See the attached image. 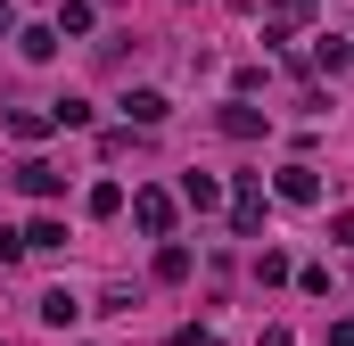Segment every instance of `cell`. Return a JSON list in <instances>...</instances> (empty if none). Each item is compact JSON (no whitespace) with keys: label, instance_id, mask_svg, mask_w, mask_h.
<instances>
[{"label":"cell","instance_id":"obj_1","mask_svg":"<svg viewBox=\"0 0 354 346\" xmlns=\"http://www.w3.org/2000/svg\"><path fill=\"white\" fill-rule=\"evenodd\" d=\"M132 223H140L149 239H165V231H174V198H165V190H140V198H132Z\"/></svg>","mask_w":354,"mask_h":346},{"label":"cell","instance_id":"obj_5","mask_svg":"<svg viewBox=\"0 0 354 346\" xmlns=\"http://www.w3.org/2000/svg\"><path fill=\"white\" fill-rule=\"evenodd\" d=\"M124 116L132 124H165V91H124Z\"/></svg>","mask_w":354,"mask_h":346},{"label":"cell","instance_id":"obj_4","mask_svg":"<svg viewBox=\"0 0 354 346\" xmlns=\"http://www.w3.org/2000/svg\"><path fill=\"white\" fill-rule=\"evenodd\" d=\"M75 313H83L75 289H50V297H41V322H50V330H75Z\"/></svg>","mask_w":354,"mask_h":346},{"label":"cell","instance_id":"obj_3","mask_svg":"<svg viewBox=\"0 0 354 346\" xmlns=\"http://www.w3.org/2000/svg\"><path fill=\"white\" fill-rule=\"evenodd\" d=\"M58 181H66V173L50 165V157H25V165H17V190H33V198H50Z\"/></svg>","mask_w":354,"mask_h":346},{"label":"cell","instance_id":"obj_8","mask_svg":"<svg viewBox=\"0 0 354 346\" xmlns=\"http://www.w3.org/2000/svg\"><path fill=\"white\" fill-rule=\"evenodd\" d=\"M223 132H231V140H256L264 116H256V107H223Z\"/></svg>","mask_w":354,"mask_h":346},{"label":"cell","instance_id":"obj_2","mask_svg":"<svg viewBox=\"0 0 354 346\" xmlns=\"http://www.w3.org/2000/svg\"><path fill=\"white\" fill-rule=\"evenodd\" d=\"M280 198H288V206H313V198H322L313 165H280Z\"/></svg>","mask_w":354,"mask_h":346},{"label":"cell","instance_id":"obj_6","mask_svg":"<svg viewBox=\"0 0 354 346\" xmlns=\"http://www.w3.org/2000/svg\"><path fill=\"white\" fill-rule=\"evenodd\" d=\"M256 223H264V181L248 173V181H239V231H256Z\"/></svg>","mask_w":354,"mask_h":346},{"label":"cell","instance_id":"obj_13","mask_svg":"<svg viewBox=\"0 0 354 346\" xmlns=\"http://www.w3.org/2000/svg\"><path fill=\"white\" fill-rule=\"evenodd\" d=\"M0 33H8V0H0Z\"/></svg>","mask_w":354,"mask_h":346},{"label":"cell","instance_id":"obj_11","mask_svg":"<svg viewBox=\"0 0 354 346\" xmlns=\"http://www.w3.org/2000/svg\"><path fill=\"white\" fill-rule=\"evenodd\" d=\"M8 132H17V140H41V132H50V116H33V107H17V116H8Z\"/></svg>","mask_w":354,"mask_h":346},{"label":"cell","instance_id":"obj_7","mask_svg":"<svg viewBox=\"0 0 354 346\" xmlns=\"http://www.w3.org/2000/svg\"><path fill=\"white\" fill-rule=\"evenodd\" d=\"M17 50H25V58H50V50H58V25H25Z\"/></svg>","mask_w":354,"mask_h":346},{"label":"cell","instance_id":"obj_9","mask_svg":"<svg viewBox=\"0 0 354 346\" xmlns=\"http://www.w3.org/2000/svg\"><path fill=\"white\" fill-rule=\"evenodd\" d=\"M181 272H189V248L165 239V248H157V280H181Z\"/></svg>","mask_w":354,"mask_h":346},{"label":"cell","instance_id":"obj_12","mask_svg":"<svg viewBox=\"0 0 354 346\" xmlns=\"http://www.w3.org/2000/svg\"><path fill=\"white\" fill-rule=\"evenodd\" d=\"M25 248H41V256H50V248H66V223H33V231H25Z\"/></svg>","mask_w":354,"mask_h":346},{"label":"cell","instance_id":"obj_10","mask_svg":"<svg viewBox=\"0 0 354 346\" xmlns=\"http://www.w3.org/2000/svg\"><path fill=\"white\" fill-rule=\"evenodd\" d=\"M181 198H189V206H214L223 190H214V173H181Z\"/></svg>","mask_w":354,"mask_h":346}]
</instances>
